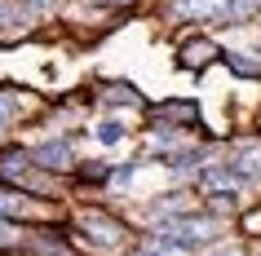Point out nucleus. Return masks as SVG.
<instances>
[{"mask_svg":"<svg viewBox=\"0 0 261 256\" xmlns=\"http://www.w3.org/2000/svg\"><path fill=\"white\" fill-rule=\"evenodd\" d=\"M0 181L5 186H22V190H44V177L31 163L27 150H5L0 155Z\"/></svg>","mask_w":261,"mask_h":256,"instance_id":"1","label":"nucleus"},{"mask_svg":"<svg viewBox=\"0 0 261 256\" xmlns=\"http://www.w3.org/2000/svg\"><path fill=\"white\" fill-rule=\"evenodd\" d=\"M221 168L230 177V186H252V181H261V141H244Z\"/></svg>","mask_w":261,"mask_h":256,"instance_id":"2","label":"nucleus"},{"mask_svg":"<svg viewBox=\"0 0 261 256\" xmlns=\"http://www.w3.org/2000/svg\"><path fill=\"white\" fill-rule=\"evenodd\" d=\"M80 230L89 234V239L97 243V247H120L124 243V225L115 221V216H107V212H97V208H89V212H80Z\"/></svg>","mask_w":261,"mask_h":256,"instance_id":"3","label":"nucleus"},{"mask_svg":"<svg viewBox=\"0 0 261 256\" xmlns=\"http://www.w3.org/2000/svg\"><path fill=\"white\" fill-rule=\"evenodd\" d=\"M31 163L36 168H49V173H67L71 163H75V150H71L67 137H58V141H44V146L31 150Z\"/></svg>","mask_w":261,"mask_h":256,"instance_id":"4","label":"nucleus"},{"mask_svg":"<svg viewBox=\"0 0 261 256\" xmlns=\"http://www.w3.org/2000/svg\"><path fill=\"white\" fill-rule=\"evenodd\" d=\"M173 9H177V18L208 22V18H226V0H177Z\"/></svg>","mask_w":261,"mask_h":256,"instance_id":"5","label":"nucleus"},{"mask_svg":"<svg viewBox=\"0 0 261 256\" xmlns=\"http://www.w3.org/2000/svg\"><path fill=\"white\" fill-rule=\"evenodd\" d=\"M208 58H217V44L204 40V36H199V40H191V44H181V67H186V71H199Z\"/></svg>","mask_w":261,"mask_h":256,"instance_id":"6","label":"nucleus"},{"mask_svg":"<svg viewBox=\"0 0 261 256\" xmlns=\"http://www.w3.org/2000/svg\"><path fill=\"white\" fill-rule=\"evenodd\" d=\"M93 141H97V146H120V141H124V124L120 120H102L93 128Z\"/></svg>","mask_w":261,"mask_h":256,"instance_id":"7","label":"nucleus"},{"mask_svg":"<svg viewBox=\"0 0 261 256\" xmlns=\"http://www.w3.org/2000/svg\"><path fill=\"white\" fill-rule=\"evenodd\" d=\"M252 14H261V0H226V22H248Z\"/></svg>","mask_w":261,"mask_h":256,"instance_id":"8","label":"nucleus"},{"mask_svg":"<svg viewBox=\"0 0 261 256\" xmlns=\"http://www.w3.org/2000/svg\"><path fill=\"white\" fill-rule=\"evenodd\" d=\"M208 199H213V212H239V190H234V186L208 190Z\"/></svg>","mask_w":261,"mask_h":256,"instance_id":"9","label":"nucleus"},{"mask_svg":"<svg viewBox=\"0 0 261 256\" xmlns=\"http://www.w3.org/2000/svg\"><path fill=\"white\" fill-rule=\"evenodd\" d=\"M155 115H160V120H186V124H199V110H195V106H181V102H168V106H160Z\"/></svg>","mask_w":261,"mask_h":256,"instance_id":"10","label":"nucleus"},{"mask_svg":"<svg viewBox=\"0 0 261 256\" xmlns=\"http://www.w3.org/2000/svg\"><path fill=\"white\" fill-rule=\"evenodd\" d=\"M226 67L234 75H261V62H252V53H226Z\"/></svg>","mask_w":261,"mask_h":256,"instance_id":"11","label":"nucleus"},{"mask_svg":"<svg viewBox=\"0 0 261 256\" xmlns=\"http://www.w3.org/2000/svg\"><path fill=\"white\" fill-rule=\"evenodd\" d=\"M14 115H18V93H14V89H5V93H0V128L14 120Z\"/></svg>","mask_w":261,"mask_h":256,"instance_id":"12","label":"nucleus"},{"mask_svg":"<svg viewBox=\"0 0 261 256\" xmlns=\"http://www.w3.org/2000/svg\"><path fill=\"white\" fill-rule=\"evenodd\" d=\"M18 212H22V194L0 186V216H18Z\"/></svg>","mask_w":261,"mask_h":256,"instance_id":"13","label":"nucleus"},{"mask_svg":"<svg viewBox=\"0 0 261 256\" xmlns=\"http://www.w3.org/2000/svg\"><path fill=\"white\" fill-rule=\"evenodd\" d=\"M107 102H124V106H138V93H133L128 84H115V89L107 93Z\"/></svg>","mask_w":261,"mask_h":256,"instance_id":"14","label":"nucleus"},{"mask_svg":"<svg viewBox=\"0 0 261 256\" xmlns=\"http://www.w3.org/2000/svg\"><path fill=\"white\" fill-rule=\"evenodd\" d=\"M14 243H18L14 221H9V216H0V247H14Z\"/></svg>","mask_w":261,"mask_h":256,"instance_id":"15","label":"nucleus"},{"mask_svg":"<svg viewBox=\"0 0 261 256\" xmlns=\"http://www.w3.org/2000/svg\"><path fill=\"white\" fill-rule=\"evenodd\" d=\"M27 5H31V9H40V14H44V9H54V0H27Z\"/></svg>","mask_w":261,"mask_h":256,"instance_id":"16","label":"nucleus"},{"mask_svg":"<svg viewBox=\"0 0 261 256\" xmlns=\"http://www.w3.org/2000/svg\"><path fill=\"white\" fill-rule=\"evenodd\" d=\"M217 256H244V252H239V247H221Z\"/></svg>","mask_w":261,"mask_h":256,"instance_id":"17","label":"nucleus"},{"mask_svg":"<svg viewBox=\"0 0 261 256\" xmlns=\"http://www.w3.org/2000/svg\"><path fill=\"white\" fill-rule=\"evenodd\" d=\"M138 256H164V252H155V247H142V252Z\"/></svg>","mask_w":261,"mask_h":256,"instance_id":"18","label":"nucleus"}]
</instances>
